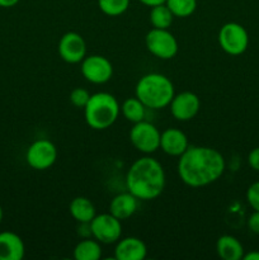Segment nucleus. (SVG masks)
I'll list each match as a JSON object with an SVG mask.
<instances>
[{"label":"nucleus","instance_id":"1","mask_svg":"<svg viewBox=\"0 0 259 260\" xmlns=\"http://www.w3.org/2000/svg\"><path fill=\"white\" fill-rule=\"evenodd\" d=\"M225 159L216 149L207 146H189L179 156L178 174L184 184L193 188L206 187L222 177Z\"/></svg>","mask_w":259,"mask_h":260},{"label":"nucleus","instance_id":"2","mask_svg":"<svg viewBox=\"0 0 259 260\" xmlns=\"http://www.w3.org/2000/svg\"><path fill=\"white\" fill-rule=\"evenodd\" d=\"M165 172L156 159L140 157L130 167L126 174V187L140 201L159 197L165 188Z\"/></svg>","mask_w":259,"mask_h":260},{"label":"nucleus","instance_id":"3","mask_svg":"<svg viewBox=\"0 0 259 260\" xmlns=\"http://www.w3.org/2000/svg\"><path fill=\"white\" fill-rule=\"evenodd\" d=\"M135 93L144 106L150 109L165 108L175 94L170 79L159 73H150L142 76L137 81Z\"/></svg>","mask_w":259,"mask_h":260},{"label":"nucleus","instance_id":"4","mask_svg":"<svg viewBox=\"0 0 259 260\" xmlns=\"http://www.w3.org/2000/svg\"><path fill=\"white\" fill-rule=\"evenodd\" d=\"M119 104L112 94L106 91L91 94L88 103L84 107L85 122L93 129L109 128L119 116Z\"/></svg>","mask_w":259,"mask_h":260},{"label":"nucleus","instance_id":"5","mask_svg":"<svg viewBox=\"0 0 259 260\" xmlns=\"http://www.w3.org/2000/svg\"><path fill=\"white\" fill-rule=\"evenodd\" d=\"M147 51L155 57L161 60H170L178 53V41L169 29L152 28L145 37Z\"/></svg>","mask_w":259,"mask_h":260},{"label":"nucleus","instance_id":"6","mask_svg":"<svg viewBox=\"0 0 259 260\" xmlns=\"http://www.w3.org/2000/svg\"><path fill=\"white\" fill-rule=\"evenodd\" d=\"M218 43L226 53L239 56L246 51L249 46V35L245 28L235 22H229L221 27L218 32Z\"/></svg>","mask_w":259,"mask_h":260},{"label":"nucleus","instance_id":"7","mask_svg":"<svg viewBox=\"0 0 259 260\" xmlns=\"http://www.w3.org/2000/svg\"><path fill=\"white\" fill-rule=\"evenodd\" d=\"M130 140L135 149L142 154H152L160 149L159 129L145 119L134 123L130 129Z\"/></svg>","mask_w":259,"mask_h":260},{"label":"nucleus","instance_id":"8","mask_svg":"<svg viewBox=\"0 0 259 260\" xmlns=\"http://www.w3.org/2000/svg\"><path fill=\"white\" fill-rule=\"evenodd\" d=\"M57 149L50 140L41 139L32 142L25 152L27 164L35 170H46L57 160Z\"/></svg>","mask_w":259,"mask_h":260},{"label":"nucleus","instance_id":"9","mask_svg":"<svg viewBox=\"0 0 259 260\" xmlns=\"http://www.w3.org/2000/svg\"><path fill=\"white\" fill-rule=\"evenodd\" d=\"M91 236L101 244H116L121 239V220L112 213H101L90 221Z\"/></svg>","mask_w":259,"mask_h":260},{"label":"nucleus","instance_id":"10","mask_svg":"<svg viewBox=\"0 0 259 260\" xmlns=\"http://www.w3.org/2000/svg\"><path fill=\"white\" fill-rule=\"evenodd\" d=\"M81 74L89 83L104 84L111 80L113 75V66L104 56H85V58L81 61Z\"/></svg>","mask_w":259,"mask_h":260},{"label":"nucleus","instance_id":"11","mask_svg":"<svg viewBox=\"0 0 259 260\" xmlns=\"http://www.w3.org/2000/svg\"><path fill=\"white\" fill-rule=\"evenodd\" d=\"M169 107L172 116L177 121L185 122L197 116L201 108V101L193 91H182L179 94H174Z\"/></svg>","mask_w":259,"mask_h":260},{"label":"nucleus","instance_id":"12","mask_svg":"<svg viewBox=\"0 0 259 260\" xmlns=\"http://www.w3.org/2000/svg\"><path fill=\"white\" fill-rule=\"evenodd\" d=\"M57 51L65 62L79 63L86 56V43L79 33L68 32L58 41Z\"/></svg>","mask_w":259,"mask_h":260},{"label":"nucleus","instance_id":"13","mask_svg":"<svg viewBox=\"0 0 259 260\" xmlns=\"http://www.w3.org/2000/svg\"><path fill=\"white\" fill-rule=\"evenodd\" d=\"M114 248V258L117 260H144L147 255L146 244L139 238L128 236L119 239Z\"/></svg>","mask_w":259,"mask_h":260},{"label":"nucleus","instance_id":"14","mask_svg":"<svg viewBox=\"0 0 259 260\" xmlns=\"http://www.w3.org/2000/svg\"><path fill=\"white\" fill-rule=\"evenodd\" d=\"M188 147L187 135L179 128H167L160 134V149L167 155L179 157Z\"/></svg>","mask_w":259,"mask_h":260},{"label":"nucleus","instance_id":"15","mask_svg":"<svg viewBox=\"0 0 259 260\" xmlns=\"http://www.w3.org/2000/svg\"><path fill=\"white\" fill-rule=\"evenodd\" d=\"M25 254L22 238L12 231L0 233V260H22Z\"/></svg>","mask_w":259,"mask_h":260},{"label":"nucleus","instance_id":"16","mask_svg":"<svg viewBox=\"0 0 259 260\" xmlns=\"http://www.w3.org/2000/svg\"><path fill=\"white\" fill-rule=\"evenodd\" d=\"M139 207V200L132 193H119L109 203V213L118 220H127L135 215Z\"/></svg>","mask_w":259,"mask_h":260},{"label":"nucleus","instance_id":"17","mask_svg":"<svg viewBox=\"0 0 259 260\" xmlns=\"http://www.w3.org/2000/svg\"><path fill=\"white\" fill-rule=\"evenodd\" d=\"M217 255L223 260H240L244 256V246L235 236L222 235L216 243Z\"/></svg>","mask_w":259,"mask_h":260},{"label":"nucleus","instance_id":"18","mask_svg":"<svg viewBox=\"0 0 259 260\" xmlns=\"http://www.w3.org/2000/svg\"><path fill=\"white\" fill-rule=\"evenodd\" d=\"M70 215L76 222H90L95 217V207L86 197H76L69 205Z\"/></svg>","mask_w":259,"mask_h":260},{"label":"nucleus","instance_id":"19","mask_svg":"<svg viewBox=\"0 0 259 260\" xmlns=\"http://www.w3.org/2000/svg\"><path fill=\"white\" fill-rule=\"evenodd\" d=\"M101 258L102 246L101 243L95 239H83L74 248V259L75 260H99Z\"/></svg>","mask_w":259,"mask_h":260},{"label":"nucleus","instance_id":"20","mask_svg":"<svg viewBox=\"0 0 259 260\" xmlns=\"http://www.w3.org/2000/svg\"><path fill=\"white\" fill-rule=\"evenodd\" d=\"M121 112L124 118L132 123H137L145 119V113H146V107L144 106L141 101L137 96L135 98H128L122 103Z\"/></svg>","mask_w":259,"mask_h":260},{"label":"nucleus","instance_id":"21","mask_svg":"<svg viewBox=\"0 0 259 260\" xmlns=\"http://www.w3.org/2000/svg\"><path fill=\"white\" fill-rule=\"evenodd\" d=\"M150 23H151L152 28H159V29H169L172 25L174 15L170 12L167 4H160L156 7H151L149 15Z\"/></svg>","mask_w":259,"mask_h":260},{"label":"nucleus","instance_id":"22","mask_svg":"<svg viewBox=\"0 0 259 260\" xmlns=\"http://www.w3.org/2000/svg\"><path fill=\"white\" fill-rule=\"evenodd\" d=\"M167 7L177 18H187L195 13L197 0H167Z\"/></svg>","mask_w":259,"mask_h":260},{"label":"nucleus","instance_id":"23","mask_svg":"<svg viewBox=\"0 0 259 260\" xmlns=\"http://www.w3.org/2000/svg\"><path fill=\"white\" fill-rule=\"evenodd\" d=\"M99 9L108 17H118L130 7V0H98Z\"/></svg>","mask_w":259,"mask_h":260},{"label":"nucleus","instance_id":"24","mask_svg":"<svg viewBox=\"0 0 259 260\" xmlns=\"http://www.w3.org/2000/svg\"><path fill=\"white\" fill-rule=\"evenodd\" d=\"M91 94L85 88H75L70 93V102L76 108H84Z\"/></svg>","mask_w":259,"mask_h":260},{"label":"nucleus","instance_id":"25","mask_svg":"<svg viewBox=\"0 0 259 260\" xmlns=\"http://www.w3.org/2000/svg\"><path fill=\"white\" fill-rule=\"evenodd\" d=\"M246 201L254 211H259V182L253 183L246 190Z\"/></svg>","mask_w":259,"mask_h":260},{"label":"nucleus","instance_id":"26","mask_svg":"<svg viewBox=\"0 0 259 260\" xmlns=\"http://www.w3.org/2000/svg\"><path fill=\"white\" fill-rule=\"evenodd\" d=\"M248 228L253 234L259 235V211H254L248 218Z\"/></svg>","mask_w":259,"mask_h":260},{"label":"nucleus","instance_id":"27","mask_svg":"<svg viewBox=\"0 0 259 260\" xmlns=\"http://www.w3.org/2000/svg\"><path fill=\"white\" fill-rule=\"evenodd\" d=\"M249 167L255 172H259V146L251 150L248 155Z\"/></svg>","mask_w":259,"mask_h":260},{"label":"nucleus","instance_id":"28","mask_svg":"<svg viewBox=\"0 0 259 260\" xmlns=\"http://www.w3.org/2000/svg\"><path fill=\"white\" fill-rule=\"evenodd\" d=\"M78 235L81 236V238H83V239L90 238V236H91L90 222H79Z\"/></svg>","mask_w":259,"mask_h":260},{"label":"nucleus","instance_id":"29","mask_svg":"<svg viewBox=\"0 0 259 260\" xmlns=\"http://www.w3.org/2000/svg\"><path fill=\"white\" fill-rule=\"evenodd\" d=\"M139 2L142 3L144 5H146V7H156V5L165 4L167 0H139Z\"/></svg>","mask_w":259,"mask_h":260},{"label":"nucleus","instance_id":"30","mask_svg":"<svg viewBox=\"0 0 259 260\" xmlns=\"http://www.w3.org/2000/svg\"><path fill=\"white\" fill-rule=\"evenodd\" d=\"M243 259L244 260H259V251L258 250L249 251V253L244 254Z\"/></svg>","mask_w":259,"mask_h":260},{"label":"nucleus","instance_id":"31","mask_svg":"<svg viewBox=\"0 0 259 260\" xmlns=\"http://www.w3.org/2000/svg\"><path fill=\"white\" fill-rule=\"evenodd\" d=\"M20 0H0V7L2 8H12L19 3Z\"/></svg>","mask_w":259,"mask_h":260},{"label":"nucleus","instance_id":"32","mask_svg":"<svg viewBox=\"0 0 259 260\" xmlns=\"http://www.w3.org/2000/svg\"><path fill=\"white\" fill-rule=\"evenodd\" d=\"M3 217H4V211H3V207L0 206V223H2Z\"/></svg>","mask_w":259,"mask_h":260}]
</instances>
